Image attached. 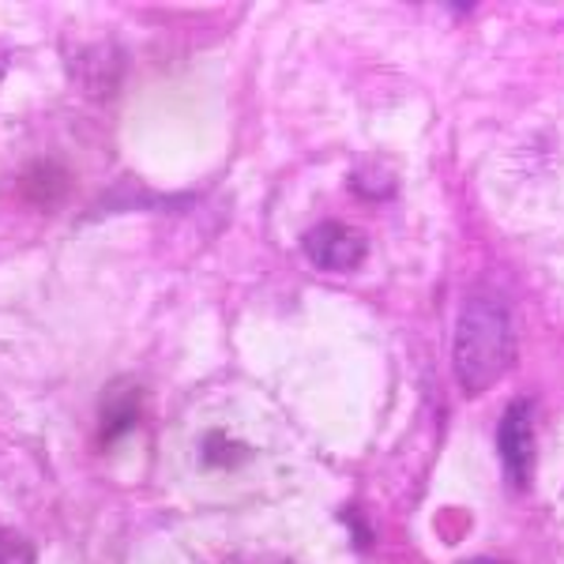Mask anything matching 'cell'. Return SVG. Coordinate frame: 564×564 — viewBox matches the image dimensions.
<instances>
[{"label":"cell","instance_id":"obj_10","mask_svg":"<svg viewBox=\"0 0 564 564\" xmlns=\"http://www.w3.org/2000/svg\"><path fill=\"white\" fill-rule=\"evenodd\" d=\"M475 564H489V561H475Z\"/></svg>","mask_w":564,"mask_h":564},{"label":"cell","instance_id":"obj_8","mask_svg":"<svg viewBox=\"0 0 564 564\" xmlns=\"http://www.w3.org/2000/svg\"><path fill=\"white\" fill-rule=\"evenodd\" d=\"M4 72H8V50L0 45V79H4Z\"/></svg>","mask_w":564,"mask_h":564},{"label":"cell","instance_id":"obj_5","mask_svg":"<svg viewBox=\"0 0 564 564\" xmlns=\"http://www.w3.org/2000/svg\"><path fill=\"white\" fill-rule=\"evenodd\" d=\"M23 196L39 207H53L68 196V174L53 162H39L31 174L23 177Z\"/></svg>","mask_w":564,"mask_h":564},{"label":"cell","instance_id":"obj_9","mask_svg":"<svg viewBox=\"0 0 564 564\" xmlns=\"http://www.w3.org/2000/svg\"><path fill=\"white\" fill-rule=\"evenodd\" d=\"M279 564H294V561H279Z\"/></svg>","mask_w":564,"mask_h":564},{"label":"cell","instance_id":"obj_1","mask_svg":"<svg viewBox=\"0 0 564 564\" xmlns=\"http://www.w3.org/2000/svg\"><path fill=\"white\" fill-rule=\"evenodd\" d=\"M516 358L512 321L494 297H470L456 327V377L467 395L497 384Z\"/></svg>","mask_w":564,"mask_h":564},{"label":"cell","instance_id":"obj_4","mask_svg":"<svg viewBox=\"0 0 564 564\" xmlns=\"http://www.w3.org/2000/svg\"><path fill=\"white\" fill-rule=\"evenodd\" d=\"M143 417V388L132 380H117L106 388L102 411H98V441L113 444L117 436L132 433V425Z\"/></svg>","mask_w":564,"mask_h":564},{"label":"cell","instance_id":"obj_2","mask_svg":"<svg viewBox=\"0 0 564 564\" xmlns=\"http://www.w3.org/2000/svg\"><path fill=\"white\" fill-rule=\"evenodd\" d=\"M497 448H500V463H505V475L520 494H527L534 481V463H539V452H534V406L520 399L512 403L500 417V433H497Z\"/></svg>","mask_w":564,"mask_h":564},{"label":"cell","instance_id":"obj_7","mask_svg":"<svg viewBox=\"0 0 564 564\" xmlns=\"http://www.w3.org/2000/svg\"><path fill=\"white\" fill-rule=\"evenodd\" d=\"M0 564H34L31 542H26L20 531L0 527Z\"/></svg>","mask_w":564,"mask_h":564},{"label":"cell","instance_id":"obj_3","mask_svg":"<svg viewBox=\"0 0 564 564\" xmlns=\"http://www.w3.org/2000/svg\"><path fill=\"white\" fill-rule=\"evenodd\" d=\"M305 257L321 271H354L366 260V238L347 223H321L302 238Z\"/></svg>","mask_w":564,"mask_h":564},{"label":"cell","instance_id":"obj_6","mask_svg":"<svg viewBox=\"0 0 564 564\" xmlns=\"http://www.w3.org/2000/svg\"><path fill=\"white\" fill-rule=\"evenodd\" d=\"M241 459H245V448H241V444L226 441V433H212L204 441V463H207V467H238Z\"/></svg>","mask_w":564,"mask_h":564}]
</instances>
